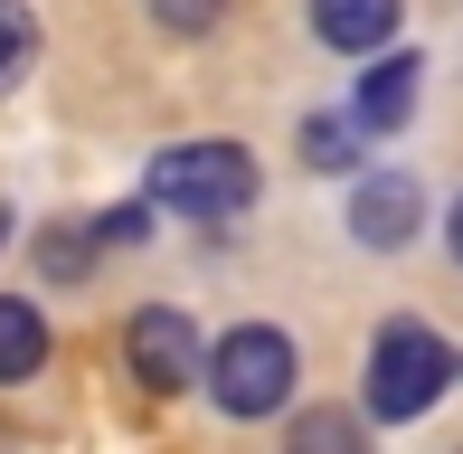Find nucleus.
I'll use <instances>...</instances> for the list:
<instances>
[{
    "label": "nucleus",
    "mask_w": 463,
    "mask_h": 454,
    "mask_svg": "<svg viewBox=\"0 0 463 454\" xmlns=\"http://www.w3.org/2000/svg\"><path fill=\"white\" fill-rule=\"evenodd\" d=\"M38 67V10L29 0H0V95Z\"/></svg>",
    "instance_id": "nucleus-11"
},
{
    "label": "nucleus",
    "mask_w": 463,
    "mask_h": 454,
    "mask_svg": "<svg viewBox=\"0 0 463 454\" xmlns=\"http://www.w3.org/2000/svg\"><path fill=\"white\" fill-rule=\"evenodd\" d=\"M454 379H463V360L426 332V322H388V332L369 341V417H378V426L426 417Z\"/></svg>",
    "instance_id": "nucleus-2"
},
{
    "label": "nucleus",
    "mask_w": 463,
    "mask_h": 454,
    "mask_svg": "<svg viewBox=\"0 0 463 454\" xmlns=\"http://www.w3.org/2000/svg\"><path fill=\"white\" fill-rule=\"evenodd\" d=\"M360 133H369L360 114H303V161L312 171H350V161H360Z\"/></svg>",
    "instance_id": "nucleus-10"
},
{
    "label": "nucleus",
    "mask_w": 463,
    "mask_h": 454,
    "mask_svg": "<svg viewBox=\"0 0 463 454\" xmlns=\"http://www.w3.org/2000/svg\"><path fill=\"white\" fill-rule=\"evenodd\" d=\"M445 246H454V265H463V199H454V218H445Z\"/></svg>",
    "instance_id": "nucleus-15"
},
{
    "label": "nucleus",
    "mask_w": 463,
    "mask_h": 454,
    "mask_svg": "<svg viewBox=\"0 0 463 454\" xmlns=\"http://www.w3.org/2000/svg\"><path fill=\"white\" fill-rule=\"evenodd\" d=\"M416 76H426V57H407V48H388V57H378V67L360 76V105H350V114H360L369 133H397V123L416 114Z\"/></svg>",
    "instance_id": "nucleus-7"
},
{
    "label": "nucleus",
    "mask_w": 463,
    "mask_h": 454,
    "mask_svg": "<svg viewBox=\"0 0 463 454\" xmlns=\"http://www.w3.org/2000/svg\"><path fill=\"white\" fill-rule=\"evenodd\" d=\"M104 227V237H114V246H133V237H152V199H142V209H114V218H95Z\"/></svg>",
    "instance_id": "nucleus-14"
},
{
    "label": "nucleus",
    "mask_w": 463,
    "mask_h": 454,
    "mask_svg": "<svg viewBox=\"0 0 463 454\" xmlns=\"http://www.w3.org/2000/svg\"><path fill=\"white\" fill-rule=\"evenodd\" d=\"M152 209H180L199 227L256 209V161H246V142H171V152H152Z\"/></svg>",
    "instance_id": "nucleus-1"
},
{
    "label": "nucleus",
    "mask_w": 463,
    "mask_h": 454,
    "mask_svg": "<svg viewBox=\"0 0 463 454\" xmlns=\"http://www.w3.org/2000/svg\"><path fill=\"white\" fill-rule=\"evenodd\" d=\"M454 454H463V445H454Z\"/></svg>",
    "instance_id": "nucleus-17"
},
{
    "label": "nucleus",
    "mask_w": 463,
    "mask_h": 454,
    "mask_svg": "<svg viewBox=\"0 0 463 454\" xmlns=\"http://www.w3.org/2000/svg\"><path fill=\"white\" fill-rule=\"evenodd\" d=\"M38 256H48V275H86V256H95V246H86V237H48Z\"/></svg>",
    "instance_id": "nucleus-13"
},
{
    "label": "nucleus",
    "mask_w": 463,
    "mask_h": 454,
    "mask_svg": "<svg viewBox=\"0 0 463 454\" xmlns=\"http://www.w3.org/2000/svg\"><path fill=\"white\" fill-rule=\"evenodd\" d=\"M416 218H426V190H416L407 171H369L360 190H350V237L378 246V256H397V246L416 237Z\"/></svg>",
    "instance_id": "nucleus-5"
},
{
    "label": "nucleus",
    "mask_w": 463,
    "mask_h": 454,
    "mask_svg": "<svg viewBox=\"0 0 463 454\" xmlns=\"http://www.w3.org/2000/svg\"><path fill=\"white\" fill-rule=\"evenodd\" d=\"M48 369V313L19 294H0V388L10 379H38Z\"/></svg>",
    "instance_id": "nucleus-8"
},
{
    "label": "nucleus",
    "mask_w": 463,
    "mask_h": 454,
    "mask_svg": "<svg viewBox=\"0 0 463 454\" xmlns=\"http://www.w3.org/2000/svg\"><path fill=\"white\" fill-rule=\"evenodd\" d=\"M123 360H133V379L152 388V398H180V388H199V379H208L199 332H189V313H171V303L133 313V332H123Z\"/></svg>",
    "instance_id": "nucleus-4"
},
{
    "label": "nucleus",
    "mask_w": 463,
    "mask_h": 454,
    "mask_svg": "<svg viewBox=\"0 0 463 454\" xmlns=\"http://www.w3.org/2000/svg\"><path fill=\"white\" fill-rule=\"evenodd\" d=\"M218 10H227V0H152V19H161L171 38H208V29H218Z\"/></svg>",
    "instance_id": "nucleus-12"
},
{
    "label": "nucleus",
    "mask_w": 463,
    "mask_h": 454,
    "mask_svg": "<svg viewBox=\"0 0 463 454\" xmlns=\"http://www.w3.org/2000/svg\"><path fill=\"white\" fill-rule=\"evenodd\" d=\"M208 398H218L227 417H275L293 398V341L275 322H237V332L208 350Z\"/></svg>",
    "instance_id": "nucleus-3"
},
{
    "label": "nucleus",
    "mask_w": 463,
    "mask_h": 454,
    "mask_svg": "<svg viewBox=\"0 0 463 454\" xmlns=\"http://www.w3.org/2000/svg\"><path fill=\"white\" fill-rule=\"evenodd\" d=\"M0 227H10V218H0Z\"/></svg>",
    "instance_id": "nucleus-16"
},
{
    "label": "nucleus",
    "mask_w": 463,
    "mask_h": 454,
    "mask_svg": "<svg viewBox=\"0 0 463 454\" xmlns=\"http://www.w3.org/2000/svg\"><path fill=\"white\" fill-rule=\"evenodd\" d=\"M397 19H407V0H312V38L341 57H378L397 38Z\"/></svg>",
    "instance_id": "nucleus-6"
},
{
    "label": "nucleus",
    "mask_w": 463,
    "mask_h": 454,
    "mask_svg": "<svg viewBox=\"0 0 463 454\" xmlns=\"http://www.w3.org/2000/svg\"><path fill=\"white\" fill-rule=\"evenodd\" d=\"M284 454H369V426L350 417V407H303L293 436H284Z\"/></svg>",
    "instance_id": "nucleus-9"
}]
</instances>
